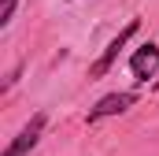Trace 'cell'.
I'll return each instance as SVG.
<instances>
[{"label":"cell","instance_id":"obj_4","mask_svg":"<svg viewBox=\"0 0 159 156\" xmlns=\"http://www.w3.org/2000/svg\"><path fill=\"white\" fill-rule=\"evenodd\" d=\"M129 71H133V78H137V82L156 78V71H159V45H156V41L141 45V48L129 56Z\"/></svg>","mask_w":159,"mask_h":156},{"label":"cell","instance_id":"obj_1","mask_svg":"<svg viewBox=\"0 0 159 156\" xmlns=\"http://www.w3.org/2000/svg\"><path fill=\"white\" fill-rule=\"evenodd\" d=\"M133 104H137V93H107V97H100V100L89 108L85 123H89V126H96V123H104V119H111V115L129 112Z\"/></svg>","mask_w":159,"mask_h":156},{"label":"cell","instance_id":"obj_2","mask_svg":"<svg viewBox=\"0 0 159 156\" xmlns=\"http://www.w3.org/2000/svg\"><path fill=\"white\" fill-rule=\"evenodd\" d=\"M137 30H141V19H133V22H129L126 30H119V37H115L111 45H107V48H104V52H100V60H96V63H89V78H104V75H107V71L115 67L119 52L126 48V45H129V37H133Z\"/></svg>","mask_w":159,"mask_h":156},{"label":"cell","instance_id":"obj_6","mask_svg":"<svg viewBox=\"0 0 159 156\" xmlns=\"http://www.w3.org/2000/svg\"><path fill=\"white\" fill-rule=\"evenodd\" d=\"M156 85H159V82H156Z\"/></svg>","mask_w":159,"mask_h":156},{"label":"cell","instance_id":"obj_5","mask_svg":"<svg viewBox=\"0 0 159 156\" xmlns=\"http://www.w3.org/2000/svg\"><path fill=\"white\" fill-rule=\"evenodd\" d=\"M15 15V0H0V26H7Z\"/></svg>","mask_w":159,"mask_h":156},{"label":"cell","instance_id":"obj_3","mask_svg":"<svg viewBox=\"0 0 159 156\" xmlns=\"http://www.w3.org/2000/svg\"><path fill=\"white\" fill-rule=\"evenodd\" d=\"M44 126H48V112H37V115H34L26 126H22V130H19V134H15V141L4 149V156H26V153H30V149L41 141Z\"/></svg>","mask_w":159,"mask_h":156}]
</instances>
